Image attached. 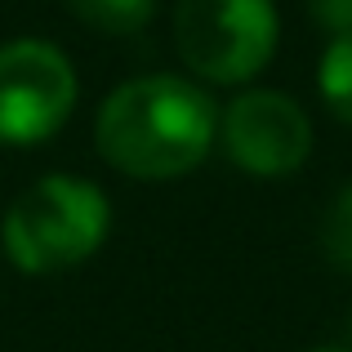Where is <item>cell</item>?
<instances>
[{
  "label": "cell",
  "instance_id": "obj_1",
  "mask_svg": "<svg viewBox=\"0 0 352 352\" xmlns=\"http://www.w3.org/2000/svg\"><path fill=\"white\" fill-rule=\"evenodd\" d=\"M219 138V107L183 76H138L103 98L94 147L116 174L170 183L192 174Z\"/></svg>",
  "mask_w": 352,
  "mask_h": 352
},
{
  "label": "cell",
  "instance_id": "obj_2",
  "mask_svg": "<svg viewBox=\"0 0 352 352\" xmlns=\"http://www.w3.org/2000/svg\"><path fill=\"white\" fill-rule=\"evenodd\" d=\"M112 232V201L98 183L50 174L18 192L0 223V250L27 276L72 272L103 250Z\"/></svg>",
  "mask_w": 352,
  "mask_h": 352
},
{
  "label": "cell",
  "instance_id": "obj_3",
  "mask_svg": "<svg viewBox=\"0 0 352 352\" xmlns=\"http://www.w3.org/2000/svg\"><path fill=\"white\" fill-rule=\"evenodd\" d=\"M174 45L201 80L245 85L276 54V9L272 0H179Z\"/></svg>",
  "mask_w": 352,
  "mask_h": 352
},
{
  "label": "cell",
  "instance_id": "obj_4",
  "mask_svg": "<svg viewBox=\"0 0 352 352\" xmlns=\"http://www.w3.org/2000/svg\"><path fill=\"white\" fill-rule=\"evenodd\" d=\"M80 80L72 58L50 41L0 45V143L36 147L67 125Z\"/></svg>",
  "mask_w": 352,
  "mask_h": 352
},
{
  "label": "cell",
  "instance_id": "obj_5",
  "mask_svg": "<svg viewBox=\"0 0 352 352\" xmlns=\"http://www.w3.org/2000/svg\"><path fill=\"white\" fill-rule=\"evenodd\" d=\"M219 138L236 170L285 179L312 156V120L281 89H245L219 116Z\"/></svg>",
  "mask_w": 352,
  "mask_h": 352
},
{
  "label": "cell",
  "instance_id": "obj_6",
  "mask_svg": "<svg viewBox=\"0 0 352 352\" xmlns=\"http://www.w3.org/2000/svg\"><path fill=\"white\" fill-rule=\"evenodd\" d=\"M63 5L103 36H134L156 14V0H63Z\"/></svg>",
  "mask_w": 352,
  "mask_h": 352
},
{
  "label": "cell",
  "instance_id": "obj_7",
  "mask_svg": "<svg viewBox=\"0 0 352 352\" xmlns=\"http://www.w3.org/2000/svg\"><path fill=\"white\" fill-rule=\"evenodd\" d=\"M317 89H321V103L335 112V120L352 125V32L335 36L326 45L317 67Z\"/></svg>",
  "mask_w": 352,
  "mask_h": 352
},
{
  "label": "cell",
  "instance_id": "obj_8",
  "mask_svg": "<svg viewBox=\"0 0 352 352\" xmlns=\"http://www.w3.org/2000/svg\"><path fill=\"white\" fill-rule=\"evenodd\" d=\"M321 250H326L330 263L352 267V188H344L335 197V206L326 210V223H321Z\"/></svg>",
  "mask_w": 352,
  "mask_h": 352
},
{
  "label": "cell",
  "instance_id": "obj_9",
  "mask_svg": "<svg viewBox=\"0 0 352 352\" xmlns=\"http://www.w3.org/2000/svg\"><path fill=\"white\" fill-rule=\"evenodd\" d=\"M308 9L326 32H335V36L352 32V0H308Z\"/></svg>",
  "mask_w": 352,
  "mask_h": 352
},
{
  "label": "cell",
  "instance_id": "obj_10",
  "mask_svg": "<svg viewBox=\"0 0 352 352\" xmlns=\"http://www.w3.org/2000/svg\"><path fill=\"white\" fill-rule=\"evenodd\" d=\"M312 352H344V348H312Z\"/></svg>",
  "mask_w": 352,
  "mask_h": 352
},
{
  "label": "cell",
  "instance_id": "obj_11",
  "mask_svg": "<svg viewBox=\"0 0 352 352\" xmlns=\"http://www.w3.org/2000/svg\"><path fill=\"white\" fill-rule=\"evenodd\" d=\"M348 335H352V326H348Z\"/></svg>",
  "mask_w": 352,
  "mask_h": 352
}]
</instances>
